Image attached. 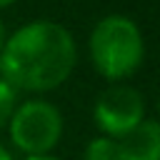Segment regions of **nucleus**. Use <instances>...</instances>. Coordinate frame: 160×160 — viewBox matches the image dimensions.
Masks as SVG:
<instances>
[{"label":"nucleus","mask_w":160,"mask_h":160,"mask_svg":"<svg viewBox=\"0 0 160 160\" xmlns=\"http://www.w3.org/2000/svg\"><path fill=\"white\" fill-rule=\"evenodd\" d=\"M78 45L72 32L55 20H30L5 38L0 78L15 90L42 95L60 88L75 70Z\"/></svg>","instance_id":"f257e3e1"},{"label":"nucleus","mask_w":160,"mask_h":160,"mask_svg":"<svg viewBox=\"0 0 160 160\" xmlns=\"http://www.w3.org/2000/svg\"><path fill=\"white\" fill-rule=\"evenodd\" d=\"M88 58L92 70L110 82L132 78L145 62V38L140 25L122 12L100 18L88 35Z\"/></svg>","instance_id":"f03ea898"},{"label":"nucleus","mask_w":160,"mask_h":160,"mask_svg":"<svg viewBox=\"0 0 160 160\" xmlns=\"http://www.w3.org/2000/svg\"><path fill=\"white\" fill-rule=\"evenodd\" d=\"M5 128L12 148L20 150L25 158H32L52 155V150L62 140L65 120L55 102L42 98H28L15 105Z\"/></svg>","instance_id":"7ed1b4c3"},{"label":"nucleus","mask_w":160,"mask_h":160,"mask_svg":"<svg viewBox=\"0 0 160 160\" xmlns=\"http://www.w3.org/2000/svg\"><path fill=\"white\" fill-rule=\"evenodd\" d=\"M148 118V102L145 95L125 82H110L105 88L95 105H92V122L100 130V135L120 140L130 130H135Z\"/></svg>","instance_id":"20e7f679"},{"label":"nucleus","mask_w":160,"mask_h":160,"mask_svg":"<svg viewBox=\"0 0 160 160\" xmlns=\"http://www.w3.org/2000/svg\"><path fill=\"white\" fill-rule=\"evenodd\" d=\"M118 142L122 160H160V125L152 118H145Z\"/></svg>","instance_id":"39448f33"},{"label":"nucleus","mask_w":160,"mask_h":160,"mask_svg":"<svg viewBox=\"0 0 160 160\" xmlns=\"http://www.w3.org/2000/svg\"><path fill=\"white\" fill-rule=\"evenodd\" d=\"M82 160H122L120 142L112 140V138L98 135V138H92V140L85 145Z\"/></svg>","instance_id":"423d86ee"},{"label":"nucleus","mask_w":160,"mask_h":160,"mask_svg":"<svg viewBox=\"0 0 160 160\" xmlns=\"http://www.w3.org/2000/svg\"><path fill=\"white\" fill-rule=\"evenodd\" d=\"M15 105H18V90H15L10 82H5V80L0 78V128L8 125V120H10L12 110H15Z\"/></svg>","instance_id":"0eeeda50"},{"label":"nucleus","mask_w":160,"mask_h":160,"mask_svg":"<svg viewBox=\"0 0 160 160\" xmlns=\"http://www.w3.org/2000/svg\"><path fill=\"white\" fill-rule=\"evenodd\" d=\"M0 160H15V158H12V152H10L2 142H0Z\"/></svg>","instance_id":"6e6552de"},{"label":"nucleus","mask_w":160,"mask_h":160,"mask_svg":"<svg viewBox=\"0 0 160 160\" xmlns=\"http://www.w3.org/2000/svg\"><path fill=\"white\" fill-rule=\"evenodd\" d=\"M22 160H60L55 155H32V158H22Z\"/></svg>","instance_id":"1a4fd4ad"},{"label":"nucleus","mask_w":160,"mask_h":160,"mask_svg":"<svg viewBox=\"0 0 160 160\" xmlns=\"http://www.w3.org/2000/svg\"><path fill=\"white\" fill-rule=\"evenodd\" d=\"M5 38H8V32H5V25H2V20H0V50H2V45H5Z\"/></svg>","instance_id":"9d476101"},{"label":"nucleus","mask_w":160,"mask_h":160,"mask_svg":"<svg viewBox=\"0 0 160 160\" xmlns=\"http://www.w3.org/2000/svg\"><path fill=\"white\" fill-rule=\"evenodd\" d=\"M18 0H0V10H5V8H10V5H15Z\"/></svg>","instance_id":"9b49d317"}]
</instances>
